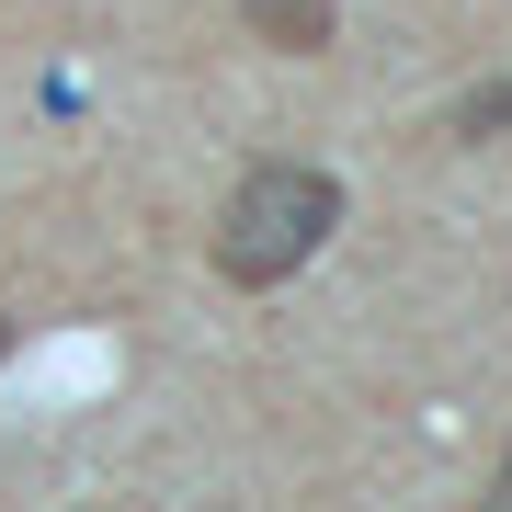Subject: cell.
Returning a JSON list of instances; mask_svg holds the SVG:
<instances>
[{
  "label": "cell",
  "mask_w": 512,
  "mask_h": 512,
  "mask_svg": "<svg viewBox=\"0 0 512 512\" xmlns=\"http://www.w3.org/2000/svg\"><path fill=\"white\" fill-rule=\"evenodd\" d=\"M330 228H342V183H330L319 160H262V171H239V194L217 205V274L228 285H285V274H308V262L330 251Z\"/></svg>",
  "instance_id": "cell-1"
},
{
  "label": "cell",
  "mask_w": 512,
  "mask_h": 512,
  "mask_svg": "<svg viewBox=\"0 0 512 512\" xmlns=\"http://www.w3.org/2000/svg\"><path fill=\"white\" fill-rule=\"evenodd\" d=\"M239 23H251L262 46H285V57H319L342 35V0H239Z\"/></svg>",
  "instance_id": "cell-2"
},
{
  "label": "cell",
  "mask_w": 512,
  "mask_h": 512,
  "mask_svg": "<svg viewBox=\"0 0 512 512\" xmlns=\"http://www.w3.org/2000/svg\"><path fill=\"white\" fill-rule=\"evenodd\" d=\"M501 126H512V80H490V92H467L456 114H444V137H467V148H478V137H501Z\"/></svg>",
  "instance_id": "cell-3"
},
{
  "label": "cell",
  "mask_w": 512,
  "mask_h": 512,
  "mask_svg": "<svg viewBox=\"0 0 512 512\" xmlns=\"http://www.w3.org/2000/svg\"><path fill=\"white\" fill-rule=\"evenodd\" d=\"M490 501H512V444H501V478H490Z\"/></svg>",
  "instance_id": "cell-4"
},
{
  "label": "cell",
  "mask_w": 512,
  "mask_h": 512,
  "mask_svg": "<svg viewBox=\"0 0 512 512\" xmlns=\"http://www.w3.org/2000/svg\"><path fill=\"white\" fill-rule=\"evenodd\" d=\"M0 353H12V308H0Z\"/></svg>",
  "instance_id": "cell-5"
}]
</instances>
